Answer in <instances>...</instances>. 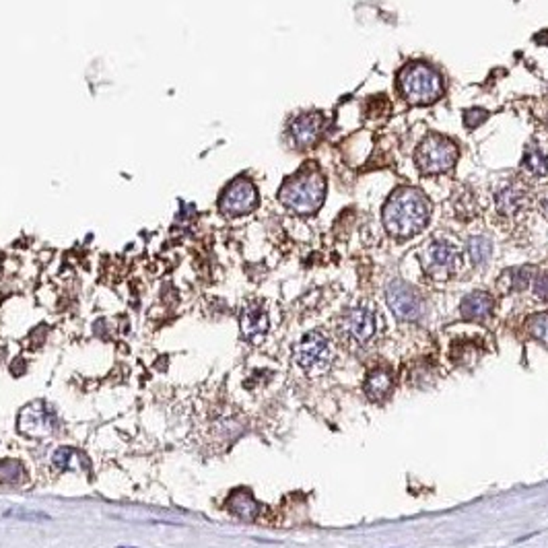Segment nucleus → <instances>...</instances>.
Wrapping results in <instances>:
<instances>
[{
    "instance_id": "1",
    "label": "nucleus",
    "mask_w": 548,
    "mask_h": 548,
    "mask_svg": "<svg viewBox=\"0 0 548 548\" xmlns=\"http://www.w3.org/2000/svg\"><path fill=\"white\" fill-rule=\"evenodd\" d=\"M429 215L431 208L427 198L413 188H402L394 192L384 206V227L392 237L408 239L427 227Z\"/></svg>"
},
{
    "instance_id": "2",
    "label": "nucleus",
    "mask_w": 548,
    "mask_h": 548,
    "mask_svg": "<svg viewBox=\"0 0 548 548\" xmlns=\"http://www.w3.org/2000/svg\"><path fill=\"white\" fill-rule=\"evenodd\" d=\"M326 196V182L318 171L301 173L289 179L281 190V202L297 212V215H311L316 212Z\"/></svg>"
},
{
    "instance_id": "3",
    "label": "nucleus",
    "mask_w": 548,
    "mask_h": 548,
    "mask_svg": "<svg viewBox=\"0 0 548 548\" xmlns=\"http://www.w3.org/2000/svg\"><path fill=\"white\" fill-rule=\"evenodd\" d=\"M398 80H400V89L406 101L417 103V105L433 103L443 93L439 74L423 62H413L404 66Z\"/></svg>"
},
{
    "instance_id": "4",
    "label": "nucleus",
    "mask_w": 548,
    "mask_h": 548,
    "mask_svg": "<svg viewBox=\"0 0 548 548\" xmlns=\"http://www.w3.org/2000/svg\"><path fill=\"white\" fill-rule=\"evenodd\" d=\"M293 361L307 375H314V377L316 375H324L330 369L332 361H334V351H332V344H330L328 336L318 332V330L307 332L295 344Z\"/></svg>"
},
{
    "instance_id": "5",
    "label": "nucleus",
    "mask_w": 548,
    "mask_h": 548,
    "mask_svg": "<svg viewBox=\"0 0 548 548\" xmlns=\"http://www.w3.org/2000/svg\"><path fill=\"white\" fill-rule=\"evenodd\" d=\"M458 161V149L443 136H429L417 151V165L423 173H443Z\"/></svg>"
},
{
    "instance_id": "6",
    "label": "nucleus",
    "mask_w": 548,
    "mask_h": 548,
    "mask_svg": "<svg viewBox=\"0 0 548 548\" xmlns=\"http://www.w3.org/2000/svg\"><path fill=\"white\" fill-rule=\"evenodd\" d=\"M56 427H58V417L54 408L43 400H35L27 404L19 413L17 429L19 433L27 437H47L56 431Z\"/></svg>"
},
{
    "instance_id": "7",
    "label": "nucleus",
    "mask_w": 548,
    "mask_h": 548,
    "mask_svg": "<svg viewBox=\"0 0 548 548\" xmlns=\"http://www.w3.org/2000/svg\"><path fill=\"white\" fill-rule=\"evenodd\" d=\"M386 301H388V307L394 311V316L398 320L415 322L423 314L421 297L404 281H392L388 285V289H386Z\"/></svg>"
},
{
    "instance_id": "8",
    "label": "nucleus",
    "mask_w": 548,
    "mask_h": 548,
    "mask_svg": "<svg viewBox=\"0 0 548 548\" xmlns=\"http://www.w3.org/2000/svg\"><path fill=\"white\" fill-rule=\"evenodd\" d=\"M258 202V194H256V188L250 179H235L223 200H221V210L229 217H239V215H245L250 212Z\"/></svg>"
},
{
    "instance_id": "9",
    "label": "nucleus",
    "mask_w": 548,
    "mask_h": 548,
    "mask_svg": "<svg viewBox=\"0 0 548 548\" xmlns=\"http://www.w3.org/2000/svg\"><path fill=\"white\" fill-rule=\"evenodd\" d=\"M342 332L359 344L369 342L375 334V314L369 307L349 309L342 318Z\"/></svg>"
},
{
    "instance_id": "10",
    "label": "nucleus",
    "mask_w": 548,
    "mask_h": 548,
    "mask_svg": "<svg viewBox=\"0 0 548 548\" xmlns=\"http://www.w3.org/2000/svg\"><path fill=\"white\" fill-rule=\"evenodd\" d=\"M241 334L250 342H258L270 328V320L266 309L260 303H248L241 311Z\"/></svg>"
},
{
    "instance_id": "11",
    "label": "nucleus",
    "mask_w": 548,
    "mask_h": 548,
    "mask_svg": "<svg viewBox=\"0 0 548 548\" xmlns=\"http://www.w3.org/2000/svg\"><path fill=\"white\" fill-rule=\"evenodd\" d=\"M322 124H324V120H322L320 113H316V111L301 113V116H297V118L293 120V124H291V136H293V140H295L301 149L311 146V144L316 142L320 130H322Z\"/></svg>"
},
{
    "instance_id": "12",
    "label": "nucleus",
    "mask_w": 548,
    "mask_h": 548,
    "mask_svg": "<svg viewBox=\"0 0 548 548\" xmlns=\"http://www.w3.org/2000/svg\"><path fill=\"white\" fill-rule=\"evenodd\" d=\"M227 509H229L235 518L245 520V522H252V520H256V518L260 516V509H262V507H260V503L256 501V497L252 495L250 489L239 487V489L231 491L229 501H227Z\"/></svg>"
},
{
    "instance_id": "13",
    "label": "nucleus",
    "mask_w": 548,
    "mask_h": 548,
    "mask_svg": "<svg viewBox=\"0 0 548 548\" xmlns=\"http://www.w3.org/2000/svg\"><path fill=\"white\" fill-rule=\"evenodd\" d=\"M425 258H427V264L435 270H452L460 260L458 250L448 241H433L427 248Z\"/></svg>"
},
{
    "instance_id": "14",
    "label": "nucleus",
    "mask_w": 548,
    "mask_h": 548,
    "mask_svg": "<svg viewBox=\"0 0 548 548\" xmlns=\"http://www.w3.org/2000/svg\"><path fill=\"white\" fill-rule=\"evenodd\" d=\"M493 307H495V299L489 293L474 291L462 299L460 311L468 320H485L493 314Z\"/></svg>"
},
{
    "instance_id": "15",
    "label": "nucleus",
    "mask_w": 548,
    "mask_h": 548,
    "mask_svg": "<svg viewBox=\"0 0 548 548\" xmlns=\"http://www.w3.org/2000/svg\"><path fill=\"white\" fill-rule=\"evenodd\" d=\"M394 390V375L390 369H384V367H377L373 371H369L367 380H365V394L375 400V402H382L384 398H388Z\"/></svg>"
},
{
    "instance_id": "16",
    "label": "nucleus",
    "mask_w": 548,
    "mask_h": 548,
    "mask_svg": "<svg viewBox=\"0 0 548 548\" xmlns=\"http://www.w3.org/2000/svg\"><path fill=\"white\" fill-rule=\"evenodd\" d=\"M495 202H497V210H501L503 215H514L522 208L524 194L516 186H505L497 192Z\"/></svg>"
},
{
    "instance_id": "17",
    "label": "nucleus",
    "mask_w": 548,
    "mask_h": 548,
    "mask_svg": "<svg viewBox=\"0 0 548 548\" xmlns=\"http://www.w3.org/2000/svg\"><path fill=\"white\" fill-rule=\"evenodd\" d=\"M491 254H493V243H491L489 237L474 235V237L468 239V256H470L474 266L487 264L491 260Z\"/></svg>"
},
{
    "instance_id": "18",
    "label": "nucleus",
    "mask_w": 548,
    "mask_h": 548,
    "mask_svg": "<svg viewBox=\"0 0 548 548\" xmlns=\"http://www.w3.org/2000/svg\"><path fill=\"white\" fill-rule=\"evenodd\" d=\"M524 167L526 171H530L532 175H547L548 173V155L538 149L536 144L528 146L526 149V155H524Z\"/></svg>"
},
{
    "instance_id": "19",
    "label": "nucleus",
    "mask_w": 548,
    "mask_h": 548,
    "mask_svg": "<svg viewBox=\"0 0 548 548\" xmlns=\"http://www.w3.org/2000/svg\"><path fill=\"white\" fill-rule=\"evenodd\" d=\"M25 479L23 464L19 460H0V485H19Z\"/></svg>"
},
{
    "instance_id": "20",
    "label": "nucleus",
    "mask_w": 548,
    "mask_h": 548,
    "mask_svg": "<svg viewBox=\"0 0 548 548\" xmlns=\"http://www.w3.org/2000/svg\"><path fill=\"white\" fill-rule=\"evenodd\" d=\"M528 332H530L536 340H540V342L548 344V314H538V316H534V318L528 322Z\"/></svg>"
},
{
    "instance_id": "21",
    "label": "nucleus",
    "mask_w": 548,
    "mask_h": 548,
    "mask_svg": "<svg viewBox=\"0 0 548 548\" xmlns=\"http://www.w3.org/2000/svg\"><path fill=\"white\" fill-rule=\"evenodd\" d=\"M512 287L516 289V291H524L528 285H530V278H532V270L528 268V266H524V268H516V270H512Z\"/></svg>"
},
{
    "instance_id": "22",
    "label": "nucleus",
    "mask_w": 548,
    "mask_h": 548,
    "mask_svg": "<svg viewBox=\"0 0 548 548\" xmlns=\"http://www.w3.org/2000/svg\"><path fill=\"white\" fill-rule=\"evenodd\" d=\"M72 456H74L72 448H58V450L54 452L52 462H54L56 468H66V466L70 464V458H72Z\"/></svg>"
},
{
    "instance_id": "23",
    "label": "nucleus",
    "mask_w": 548,
    "mask_h": 548,
    "mask_svg": "<svg viewBox=\"0 0 548 548\" xmlns=\"http://www.w3.org/2000/svg\"><path fill=\"white\" fill-rule=\"evenodd\" d=\"M483 120H487V111H485V109H479V107L466 111V116H464V124H466L468 128H476Z\"/></svg>"
},
{
    "instance_id": "24",
    "label": "nucleus",
    "mask_w": 548,
    "mask_h": 548,
    "mask_svg": "<svg viewBox=\"0 0 548 548\" xmlns=\"http://www.w3.org/2000/svg\"><path fill=\"white\" fill-rule=\"evenodd\" d=\"M6 518H19V520H47L45 514H33V512H25V509H12V512H6Z\"/></svg>"
},
{
    "instance_id": "25",
    "label": "nucleus",
    "mask_w": 548,
    "mask_h": 548,
    "mask_svg": "<svg viewBox=\"0 0 548 548\" xmlns=\"http://www.w3.org/2000/svg\"><path fill=\"white\" fill-rule=\"evenodd\" d=\"M534 293L540 297V299H548V272L540 274L534 283Z\"/></svg>"
}]
</instances>
